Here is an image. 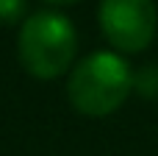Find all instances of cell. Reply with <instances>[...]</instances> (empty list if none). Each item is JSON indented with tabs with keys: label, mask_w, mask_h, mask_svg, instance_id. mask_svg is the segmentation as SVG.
<instances>
[{
	"label": "cell",
	"mask_w": 158,
	"mask_h": 156,
	"mask_svg": "<svg viewBox=\"0 0 158 156\" xmlns=\"http://www.w3.org/2000/svg\"><path fill=\"white\" fill-rule=\"evenodd\" d=\"M133 92V73L117 53L100 50L86 56L67 81V98L75 112L86 117L114 114Z\"/></svg>",
	"instance_id": "6da1fadb"
},
{
	"label": "cell",
	"mask_w": 158,
	"mask_h": 156,
	"mask_svg": "<svg viewBox=\"0 0 158 156\" xmlns=\"http://www.w3.org/2000/svg\"><path fill=\"white\" fill-rule=\"evenodd\" d=\"M75 50H78V33L64 14L39 11L31 14L19 28L17 39L19 64L39 81L64 75L72 67Z\"/></svg>",
	"instance_id": "7a4b0ae2"
},
{
	"label": "cell",
	"mask_w": 158,
	"mask_h": 156,
	"mask_svg": "<svg viewBox=\"0 0 158 156\" xmlns=\"http://www.w3.org/2000/svg\"><path fill=\"white\" fill-rule=\"evenodd\" d=\"M103 36L122 53L144 50L158 28V11L153 0H100Z\"/></svg>",
	"instance_id": "3957f363"
},
{
	"label": "cell",
	"mask_w": 158,
	"mask_h": 156,
	"mask_svg": "<svg viewBox=\"0 0 158 156\" xmlns=\"http://www.w3.org/2000/svg\"><path fill=\"white\" fill-rule=\"evenodd\" d=\"M133 87L147 98H158V70L156 67L139 70V75H133Z\"/></svg>",
	"instance_id": "277c9868"
},
{
	"label": "cell",
	"mask_w": 158,
	"mask_h": 156,
	"mask_svg": "<svg viewBox=\"0 0 158 156\" xmlns=\"http://www.w3.org/2000/svg\"><path fill=\"white\" fill-rule=\"evenodd\" d=\"M25 14V0H0V25H14Z\"/></svg>",
	"instance_id": "5b68a950"
},
{
	"label": "cell",
	"mask_w": 158,
	"mask_h": 156,
	"mask_svg": "<svg viewBox=\"0 0 158 156\" xmlns=\"http://www.w3.org/2000/svg\"><path fill=\"white\" fill-rule=\"evenodd\" d=\"M50 6H69V3H78V0H47Z\"/></svg>",
	"instance_id": "8992f818"
}]
</instances>
